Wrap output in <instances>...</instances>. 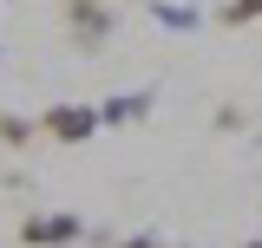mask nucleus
Here are the masks:
<instances>
[{"mask_svg":"<svg viewBox=\"0 0 262 248\" xmlns=\"http://www.w3.org/2000/svg\"><path fill=\"white\" fill-rule=\"evenodd\" d=\"M118 248H158V242H151V235H131V242H118Z\"/></svg>","mask_w":262,"mask_h":248,"instance_id":"obj_8","label":"nucleus"},{"mask_svg":"<svg viewBox=\"0 0 262 248\" xmlns=\"http://www.w3.org/2000/svg\"><path fill=\"white\" fill-rule=\"evenodd\" d=\"M66 20H72V33H79L85 46H98V39L112 33V13H105V0H66Z\"/></svg>","mask_w":262,"mask_h":248,"instance_id":"obj_3","label":"nucleus"},{"mask_svg":"<svg viewBox=\"0 0 262 248\" xmlns=\"http://www.w3.org/2000/svg\"><path fill=\"white\" fill-rule=\"evenodd\" d=\"M158 20H164V27H196V7H170V0H158Z\"/></svg>","mask_w":262,"mask_h":248,"instance_id":"obj_7","label":"nucleus"},{"mask_svg":"<svg viewBox=\"0 0 262 248\" xmlns=\"http://www.w3.org/2000/svg\"><path fill=\"white\" fill-rule=\"evenodd\" d=\"M262 20V0H223V27H256Z\"/></svg>","mask_w":262,"mask_h":248,"instance_id":"obj_6","label":"nucleus"},{"mask_svg":"<svg viewBox=\"0 0 262 248\" xmlns=\"http://www.w3.org/2000/svg\"><path fill=\"white\" fill-rule=\"evenodd\" d=\"M243 248H262V242H243Z\"/></svg>","mask_w":262,"mask_h":248,"instance_id":"obj_9","label":"nucleus"},{"mask_svg":"<svg viewBox=\"0 0 262 248\" xmlns=\"http://www.w3.org/2000/svg\"><path fill=\"white\" fill-rule=\"evenodd\" d=\"M39 131H46L53 144H92L98 111L92 105H46V111H39Z\"/></svg>","mask_w":262,"mask_h":248,"instance_id":"obj_1","label":"nucleus"},{"mask_svg":"<svg viewBox=\"0 0 262 248\" xmlns=\"http://www.w3.org/2000/svg\"><path fill=\"white\" fill-rule=\"evenodd\" d=\"M33 137H39V118H27V111H0V144H7V151H27Z\"/></svg>","mask_w":262,"mask_h":248,"instance_id":"obj_4","label":"nucleus"},{"mask_svg":"<svg viewBox=\"0 0 262 248\" xmlns=\"http://www.w3.org/2000/svg\"><path fill=\"white\" fill-rule=\"evenodd\" d=\"M85 235V222L72 216V209H59V216H27L20 222V248H72Z\"/></svg>","mask_w":262,"mask_h":248,"instance_id":"obj_2","label":"nucleus"},{"mask_svg":"<svg viewBox=\"0 0 262 248\" xmlns=\"http://www.w3.org/2000/svg\"><path fill=\"white\" fill-rule=\"evenodd\" d=\"M151 111V98H112V105H98V124H131Z\"/></svg>","mask_w":262,"mask_h":248,"instance_id":"obj_5","label":"nucleus"}]
</instances>
